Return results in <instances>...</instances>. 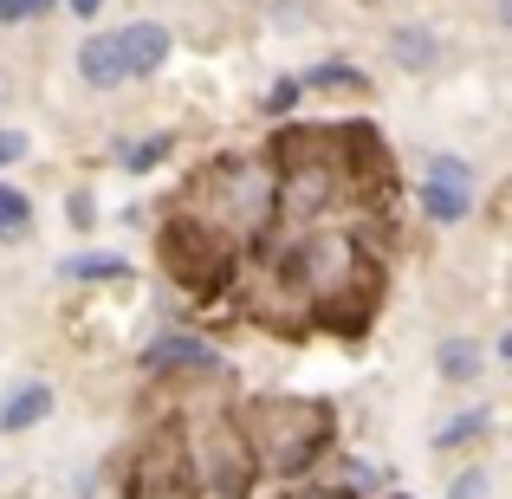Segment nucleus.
Returning a JSON list of instances; mask_svg holds the SVG:
<instances>
[{"label": "nucleus", "instance_id": "obj_1", "mask_svg": "<svg viewBox=\"0 0 512 499\" xmlns=\"http://www.w3.org/2000/svg\"><path fill=\"white\" fill-rule=\"evenodd\" d=\"M240 441H247L260 474H305L331 448V409L299 396H260L240 409Z\"/></svg>", "mask_w": 512, "mask_h": 499}, {"label": "nucleus", "instance_id": "obj_2", "mask_svg": "<svg viewBox=\"0 0 512 499\" xmlns=\"http://www.w3.org/2000/svg\"><path fill=\"white\" fill-rule=\"evenodd\" d=\"M156 253H163L169 279L188 286V292H214V286H227V273H234V240H227L214 221H195V214H169Z\"/></svg>", "mask_w": 512, "mask_h": 499}, {"label": "nucleus", "instance_id": "obj_3", "mask_svg": "<svg viewBox=\"0 0 512 499\" xmlns=\"http://www.w3.org/2000/svg\"><path fill=\"white\" fill-rule=\"evenodd\" d=\"M188 448H195V474L208 480V493H221V499H247L253 493L260 467H253V454H247V441H240L234 422H208Z\"/></svg>", "mask_w": 512, "mask_h": 499}, {"label": "nucleus", "instance_id": "obj_4", "mask_svg": "<svg viewBox=\"0 0 512 499\" xmlns=\"http://www.w3.org/2000/svg\"><path fill=\"white\" fill-rule=\"evenodd\" d=\"M137 363L150 376H201V370H221V350L201 344V337H188V331H163V337H150V344L137 350Z\"/></svg>", "mask_w": 512, "mask_h": 499}, {"label": "nucleus", "instance_id": "obj_5", "mask_svg": "<svg viewBox=\"0 0 512 499\" xmlns=\"http://www.w3.org/2000/svg\"><path fill=\"white\" fill-rule=\"evenodd\" d=\"M117 46H124V78H150V72H163L175 33H169L163 20H137V26L117 33Z\"/></svg>", "mask_w": 512, "mask_h": 499}, {"label": "nucleus", "instance_id": "obj_6", "mask_svg": "<svg viewBox=\"0 0 512 499\" xmlns=\"http://www.w3.org/2000/svg\"><path fill=\"white\" fill-rule=\"evenodd\" d=\"M78 78H85L91 91L130 85V78H124V46H117V33H91L85 46H78Z\"/></svg>", "mask_w": 512, "mask_h": 499}, {"label": "nucleus", "instance_id": "obj_7", "mask_svg": "<svg viewBox=\"0 0 512 499\" xmlns=\"http://www.w3.org/2000/svg\"><path fill=\"white\" fill-rule=\"evenodd\" d=\"M52 383H13L7 396H0V435H26V428H39L52 415Z\"/></svg>", "mask_w": 512, "mask_h": 499}, {"label": "nucleus", "instance_id": "obj_8", "mask_svg": "<svg viewBox=\"0 0 512 499\" xmlns=\"http://www.w3.org/2000/svg\"><path fill=\"white\" fill-rule=\"evenodd\" d=\"M389 59L409 65V72H435V65H441V39H435V26H422V20L389 26Z\"/></svg>", "mask_w": 512, "mask_h": 499}, {"label": "nucleus", "instance_id": "obj_9", "mask_svg": "<svg viewBox=\"0 0 512 499\" xmlns=\"http://www.w3.org/2000/svg\"><path fill=\"white\" fill-rule=\"evenodd\" d=\"M415 201H422V214L435 227H454V221H467V208H474V195H467V188H448V182H415Z\"/></svg>", "mask_w": 512, "mask_h": 499}, {"label": "nucleus", "instance_id": "obj_10", "mask_svg": "<svg viewBox=\"0 0 512 499\" xmlns=\"http://www.w3.org/2000/svg\"><path fill=\"white\" fill-rule=\"evenodd\" d=\"M435 370H441V383H474V376H480V344H474V337H448V344H441L435 350Z\"/></svg>", "mask_w": 512, "mask_h": 499}, {"label": "nucleus", "instance_id": "obj_11", "mask_svg": "<svg viewBox=\"0 0 512 499\" xmlns=\"http://www.w3.org/2000/svg\"><path fill=\"white\" fill-rule=\"evenodd\" d=\"M487 428H493V415H487V409H461V415H448V422L435 428V441H428V448L454 454V448H467V441H480Z\"/></svg>", "mask_w": 512, "mask_h": 499}, {"label": "nucleus", "instance_id": "obj_12", "mask_svg": "<svg viewBox=\"0 0 512 499\" xmlns=\"http://www.w3.org/2000/svg\"><path fill=\"white\" fill-rule=\"evenodd\" d=\"M65 279H130V260L124 253H72Z\"/></svg>", "mask_w": 512, "mask_h": 499}, {"label": "nucleus", "instance_id": "obj_13", "mask_svg": "<svg viewBox=\"0 0 512 499\" xmlns=\"http://www.w3.org/2000/svg\"><path fill=\"white\" fill-rule=\"evenodd\" d=\"M26 234H33V201L0 182V240H26Z\"/></svg>", "mask_w": 512, "mask_h": 499}, {"label": "nucleus", "instance_id": "obj_14", "mask_svg": "<svg viewBox=\"0 0 512 499\" xmlns=\"http://www.w3.org/2000/svg\"><path fill=\"white\" fill-rule=\"evenodd\" d=\"M350 85H363V72L357 65H312V72H299V91H350Z\"/></svg>", "mask_w": 512, "mask_h": 499}, {"label": "nucleus", "instance_id": "obj_15", "mask_svg": "<svg viewBox=\"0 0 512 499\" xmlns=\"http://www.w3.org/2000/svg\"><path fill=\"white\" fill-rule=\"evenodd\" d=\"M428 182H448V188H467V195H474V163H467V156H428Z\"/></svg>", "mask_w": 512, "mask_h": 499}, {"label": "nucleus", "instance_id": "obj_16", "mask_svg": "<svg viewBox=\"0 0 512 499\" xmlns=\"http://www.w3.org/2000/svg\"><path fill=\"white\" fill-rule=\"evenodd\" d=\"M169 150H175V137H150V143H130V150H124V169H130V175H143V169H156V163H163Z\"/></svg>", "mask_w": 512, "mask_h": 499}, {"label": "nucleus", "instance_id": "obj_17", "mask_svg": "<svg viewBox=\"0 0 512 499\" xmlns=\"http://www.w3.org/2000/svg\"><path fill=\"white\" fill-rule=\"evenodd\" d=\"M487 493H493V474H487V467H467V474L448 487V499H487Z\"/></svg>", "mask_w": 512, "mask_h": 499}, {"label": "nucleus", "instance_id": "obj_18", "mask_svg": "<svg viewBox=\"0 0 512 499\" xmlns=\"http://www.w3.org/2000/svg\"><path fill=\"white\" fill-rule=\"evenodd\" d=\"M65 214H72V227H78V234H85V227H91V221H98V201H91V195H85V188H78V195H72V201H65Z\"/></svg>", "mask_w": 512, "mask_h": 499}, {"label": "nucleus", "instance_id": "obj_19", "mask_svg": "<svg viewBox=\"0 0 512 499\" xmlns=\"http://www.w3.org/2000/svg\"><path fill=\"white\" fill-rule=\"evenodd\" d=\"M286 104H299V78H286V85L266 91V111H286Z\"/></svg>", "mask_w": 512, "mask_h": 499}, {"label": "nucleus", "instance_id": "obj_20", "mask_svg": "<svg viewBox=\"0 0 512 499\" xmlns=\"http://www.w3.org/2000/svg\"><path fill=\"white\" fill-rule=\"evenodd\" d=\"M20 156H26V137H20V130H0V169L20 163Z\"/></svg>", "mask_w": 512, "mask_h": 499}, {"label": "nucleus", "instance_id": "obj_21", "mask_svg": "<svg viewBox=\"0 0 512 499\" xmlns=\"http://www.w3.org/2000/svg\"><path fill=\"white\" fill-rule=\"evenodd\" d=\"M292 20H312V0H279V26L292 33Z\"/></svg>", "mask_w": 512, "mask_h": 499}, {"label": "nucleus", "instance_id": "obj_22", "mask_svg": "<svg viewBox=\"0 0 512 499\" xmlns=\"http://www.w3.org/2000/svg\"><path fill=\"white\" fill-rule=\"evenodd\" d=\"M26 20V0H0V26H20Z\"/></svg>", "mask_w": 512, "mask_h": 499}, {"label": "nucleus", "instance_id": "obj_23", "mask_svg": "<svg viewBox=\"0 0 512 499\" xmlns=\"http://www.w3.org/2000/svg\"><path fill=\"white\" fill-rule=\"evenodd\" d=\"M65 7H72L78 20H98V7H104V0H65Z\"/></svg>", "mask_w": 512, "mask_h": 499}, {"label": "nucleus", "instance_id": "obj_24", "mask_svg": "<svg viewBox=\"0 0 512 499\" xmlns=\"http://www.w3.org/2000/svg\"><path fill=\"white\" fill-rule=\"evenodd\" d=\"M59 0H26V20H39V13H52Z\"/></svg>", "mask_w": 512, "mask_h": 499}, {"label": "nucleus", "instance_id": "obj_25", "mask_svg": "<svg viewBox=\"0 0 512 499\" xmlns=\"http://www.w3.org/2000/svg\"><path fill=\"white\" fill-rule=\"evenodd\" d=\"M305 499H357V493H344V487H318V493H305Z\"/></svg>", "mask_w": 512, "mask_h": 499}, {"label": "nucleus", "instance_id": "obj_26", "mask_svg": "<svg viewBox=\"0 0 512 499\" xmlns=\"http://www.w3.org/2000/svg\"><path fill=\"white\" fill-rule=\"evenodd\" d=\"M396 499H402V493H396Z\"/></svg>", "mask_w": 512, "mask_h": 499}]
</instances>
